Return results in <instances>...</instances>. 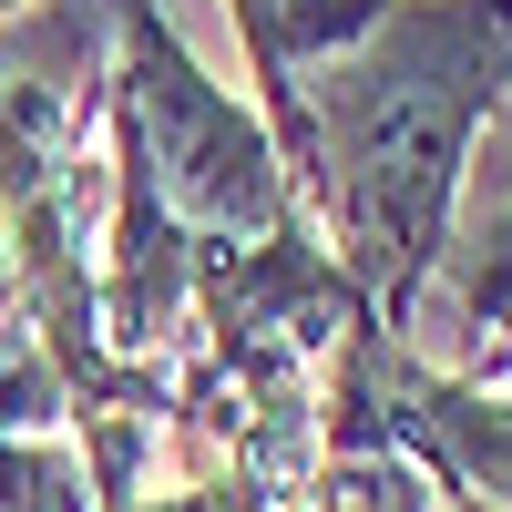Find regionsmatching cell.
<instances>
[{
    "label": "cell",
    "mask_w": 512,
    "mask_h": 512,
    "mask_svg": "<svg viewBox=\"0 0 512 512\" xmlns=\"http://www.w3.org/2000/svg\"><path fill=\"white\" fill-rule=\"evenodd\" d=\"M512 93V0H379L297 72L287 175L369 318H410Z\"/></svg>",
    "instance_id": "1"
},
{
    "label": "cell",
    "mask_w": 512,
    "mask_h": 512,
    "mask_svg": "<svg viewBox=\"0 0 512 512\" xmlns=\"http://www.w3.org/2000/svg\"><path fill=\"white\" fill-rule=\"evenodd\" d=\"M113 103L144 134L154 175H164V195H175V216L195 236H236L246 246V236L308 226V195H297L256 93L216 82L185 52L164 0H113Z\"/></svg>",
    "instance_id": "2"
},
{
    "label": "cell",
    "mask_w": 512,
    "mask_h": 512,
    "mask_svg": "<svg viewBox=\"0 0 512 512\" xmlns=\"http://www.w3.org/2000/svg\"><path fill=\"white\" fill-rule=\"evenodd\" d=\"M431 297L461 328V379L512 390V216L502 205H461V226L431 267Z\"/></svg>",
    "instance_id": "3"
},
{
    "label": "cell",
    "mask_w": 512,
    "mask_h": 512,
    "mask_svg": "<svg viewBox=\"0 0 512 512\" xmlns=\"http://www.w3.org/2000/svg\"><path fill=\"white\" fill-rule=\"evenodd\" d=\"M369 11L379 0H226V21L246 41V93H256V113H267L277 154L297 144V72H308L328 41H349Z\"/></svg>",
    "instance_id": "4"
},
{
    "label": "cell",
    "mask_w": 512,
    "mask_h": 512,
    "mask_svg": "<svg viewBox=\"0 0 512 512\" xmlns=\"http://www.w3.org/2000/svg\"><path fill=\"white\" fill-rule=\"evenodd\" d=\"M0 512H103L82 441L72 431H11L0 420Z\"/></svg>",
    "instance_id": "5"
},
{
    "label": "cell",
    "mask_w": 512,
    "mask_h": 512,
    "mask_svg": "<svg viewBox=\"0 0 512 512\" xmlns=\"http://www.w3.org/2000/svg\"><path fill=\"white\" fill-rule=\"evenodd\" d=\"M472 205H502V216H512V93H502L492 134H482V164H472Z\"/></svg>",
    "instance_id": "6"
},
{
    "label": "cell",
    "mask_w": 512,
    "mask_h": 512,
    "mask_svg": "<svg viewBox=\"0 0 512 512\" xmlns=\"http://www.w3.org/2000/svg\"><path fill=\"white\" fill-rule=\"evenodd\" d=\"M441 512H492L482 492H461V482H441Z\"/></svg>",
    "instance_id": "7"
},
{
    "label": "cell",
    "mask_w": 512,
    "mask_h": 512,
    "mask_svg": "<svg viewBox=\"0 0 512 512\" xmlns=\"http://www.w3.org/2000/svg\"><path fill=\"white\" fill-rule=\"evenodd\" d=\"M41 11V0H0V31H11V21H31Z\"/></svg>",
    "instance_id": "8"
}]
</instances>
